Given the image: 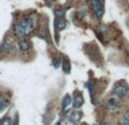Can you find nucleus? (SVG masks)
<instances>
[{"label":"nucleus","instance_id":"dca6fc26","mask_svg":"<svg viewBox=\"0 0 129 125\" xmlns=\"http://www.w3.org/2000/svg\"><path fill=\"white\" fill-rule=\"evenodd\" d=\"M66 13V9L65 8H59V9H56L55 10V16L56 17H63Z\"/></svg>","mask_w":129,"mask_h":125},{"label":"nucleus","instance_id":"f257e3e1","mask_svg":"<svg viewBox=\"0 0 129 125\" xmlns=\"http://www.w3.org/2000/svg\"><path fill=\"white\" fill-rule=\"evenodd\" d=\"M36 25V19L31 16H24L17 21L14 26V34L18 38H24L25 35L32 32Z\"/></svg>","mask_w":129,"mask_h":125},{"label":"nucleus","instance_id":"1a4fd4ad","mask_svg":"<svg viewBox=\"0 0 129 125\" xmlns=\"http://www.w3.org/2000/svg\"><path fill=\"white\" fill-rule=\"evenodd\" d=\"M66 27V21L63 17H57V19L55 21V29H57V32L63 31Z\"/></svg>","mask_w":129,"mask_h":125},{"label":"nucleus","instance_id":"ddd939ff","mask_svg":"<svg viewBox=\"0 0 129 125\" xmlns=\"http://www.w3.org/2000/svg\"><path fill=\"white\" fill-rule=\"evenodd\" d=\"M0 125H13V119L9 116H4L0 119Z\"/></svg>","mask_w":129,"mask_h":125},{"label":"nucleus","instance_id":"4468645a","mask_svg":"<svg viewBox=\"0 0 129 125\" xmlns=\"http://www.w3.org/2000/svg\"><path fill=\"white\" fill-rule=\"evenodd\" d=\"M120 123H121L122 125H129V108L127 109L126 113L123 114V116H122Z\"/></svg>","mask_w":129,"mask_h":125},{"label":"nucleus","instance_id":"9b49d317","mask_svg":"<svg viewBox=\"0 0 129 125\" xmlns=\"http://www.w3.org/2000/svg\"><path fill=\"white\" fill-rule=\"evenodd\" d=\"M71 103H72V99H71V96L70 94H65L63 98V100H62V109H63L64 111L68 110V107L70 106Z\"/></svg>","mask_w":129,"mask_h":125},{"label":"nucleus","instance_id":"20e7f679","mask_svg":"<svg viewBox=\"0 0 129 125\" xmlns=\"http://www.w3.org/2000/svg\"><path fill=\"white\" fill-rule=\"evenodd\" d=\"M83 102H85V98H83L82 93L80 91H74V93H73V101H72L74 108L79 109L83 105Z\"/></svg>","mask_w":129,"mask_h":125},{"label":"nucleus","instance_id":"6e6552de","mask_svg":"<svg viewBox=\"0 0 129 125\" xmlns=\"http://www.w3.org/2000/svg\"><path fill=\"white\" fill-rule=\"evenodd\" d=\"M107 108L111 111H117L119 109V101L114 98H110L107 100Z\"/></svg>","mask_w":129,"mask_h":125},{"label":"nucleus","instance_id":"423d86ee","mask_svg":"<svg viewBox=\"0 0 129 125\" xmlns=\"http://www.w3.org/2000/svg\"><path fill=\"white\" fill-rule=\"evenodd\" d=\"M70 120L73 123H79L82 118V111L79 110V109H76V110H73L72 113L70 114Z\"/></svg>","mask_w":129,"mask_h":125},{"label":"nucleus","instance_id":"f03ea898","mask_svg":"<svg viewBox=\"0 0 129 125\" xmlns=\"http://www.w3.org/2000/svg\"><path fill=\"white\" fill-rule=\"evenodd\" d=\"M112 93H113V96L119 99L124 98L129 93V85L127 84L126 82H118L117 84L113 87Z\"/></svg>","mask_w":129,"mask_h":125},{"label":"nucleus","instance_id":"39448f33","mask_svg":"<svg viewBox=\"0 0 129 125\" xmlns=\"http://www.w3.org/2000/svg\"><path fill=\"white\" fill-rule=\"evenodd\" d=\"M17 48L20 49V50H22L23 52H26V51H29L30 48H31V42H30L27 39L22 38L18 41V47H17Z\"/></svg>","mask_w":129,"mask_h":125},{"label":"nucleus","instance_id":"f8f14e48","mask_svg":"<svg viewBox=\"0 0 129 125\" xmlns=\"http://www.w3.org/2000/svg\"><path fill=\"white\" fill-rule=\"evenodd\" d=\"M8 107H9V100L6 97L0 96V113L5 111Z\"/></svg>","mask_w":129,"mask_h":125},{"label":"nucleus","instance_id":"f3484780","mask_svg":"<svg viewBox=\"0 0 129 125\" xmlns=\"http://www.w3.org/2000/svg\"><path fill=\"white\" fill-rule=\"evenodd\" d=\"M9 52L12 53V55H14V56H15V55H16V53H17V47L13 44V46L10 47V49H9Z\"/></svg>","mask_w":129,"mask_h":125},{"label":"nucleus","instance_id":"7ed1b4c3","mask_svg":"<svg viewBox=\"0 0 129 125\" xmlns=\"http://www.w3.org/2000/svg\"><path fill=\"white\" fill-rule=\"evenodd\" d=\"M90 6L93 8L94 14L96 15L98 19H102L104 15V5H103V0H90Z\"/></svg>","mask_w":129,"mask_h":125},{"label":"nucleus","instance_id":"2eb2a0df","mask_svg":"<svg viewBox=\"0 0 129 125\" xmlns=\"http://www.w3.org/2000/svg\"><path fill=\"white\" fill-rule=\"evenodd\" d=\"M61 65H62L61 57H58V56H57L56 58H54V60H53V66H54V68H58V67H61Z\"/></svg>","mask_w":129,"mask_h":125},{"label":"nucleus","instance_id":"9d476101","mask_svg":"<svg viewBox=\"0 0 129 125\" xmlns=\"http://www.w3.org/2000/svg\"><path fill=\"white\" fill-rule=\"evenodd\" d=\"M62 67H63V72L65 74H70L71 72V62H70V59L68 57H64V59L62 60Z\"/></svg>","mask_w":129,"mask_h":125},{"label":"nucleus","instance_id":"0eeeda50","mask_svg":"<svg viewBox=\"0 0 129 125\" xmlns=\"http://www.w3.org/2000/svg\"><path fill=\"white\" fill-rule=\"evenodd\" d=\"M13 46V40L10 38H5V40L3 41V43H1V46H0V51L1 52H7V51H9L10 47Z\"/></svg>","mask_w":129,"mask_h":125}]
</instances>
